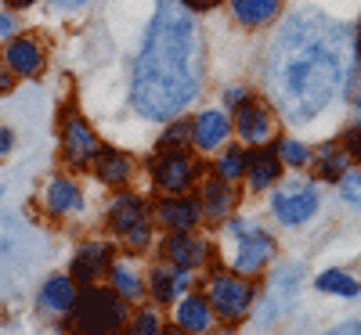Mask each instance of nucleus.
Returning a JSON list of instances; mask_svg holds the SVG:
<instances>
[{
  "label": "nucleus",
  "instance_id": "obj_33",
  "mask_svg": "<svg viewBox=\"0 0 361 335\" xmlns=\"http://www.w3.org/2000/svg\"><path fill=\"white\" fill-rule=\"evenodd\" d=\"M350 98H354V105L361 108V62H357L354 72H350Z\"/></svg>",
  "mask_w": 361,
  "mask_h": 335
},
{
  "label": "nucleus",
  "instance_id": "obj_44",
  "mask_svg": "<svg viewBox=\"0 0 361 335\" xmlns=\"http://www.w3.org/2000/svg\"><path fill=\"white\" fill-rule=\"evenodd\" d=\"M105 335H119V331H105Z\"/></svg>",
  "mask_w": 361,
  "mask_h": 335
},
{
  "label": "nucleus",
  "instance_id": "obj_7",
  "mask_svg": "<svg viewBox=\"0 0 361 335\" xmlns=\"http://www.w3.org/2000/svg\"><path fill=\"white\" fill-rule=\"evenodd\" d=\"M152 170V184L163 191V195H188V188L199 180V163L188 156L185 148H166L159 156L148 163Z\"/></svg>",
  "mask_w": 361,
  "mask_h": 335
},
{
  "label": "nucleus",
  "instance_id": "obj_3",
  "mask_svg": "<svg viewBox=\"0 0 361 335\" xmlns=\"http://www.w3.org/2000/svg\"><path fill=\"white\" fill-rule=\"evenodd\" d=\"M73 314V331L76 335H105V331H119L123 321L130 317L127 310V299L119 296L116 289H98V285H87L76 296V307Z\"/></svg>",
  "mask_w": 361,
  "mask_h": 335
},
{
  "label": "nucleus",
  "instance_id": "obj_34",
  "mask_svg": "<svg viewBox=\"0 0 361 335\" xmlns=\"http://www.w3.org/2000/svg\"><path fill=\"white\" fill-rule=\"evenodd\" d=\"M180 4H185L188 11H209V8H217L221 0H180Z\"/></svg>",
  "mask_w": 361,
  "mask_h": 335
},
{
  "label": "nucleus",
  "instance_id": "obj_12",
  "mask_svg": "<svg viewBox=\"0 0 361 335\" xmlns=\"http://www.w3.org/2000/svg\"><path fill=\"white\" fill-rule=\"evenodd\" d=\"M156 220L166 231H195L202 224V206L192 195H166L156 206Z\"/></svg>",
  "mask_w": 361,
  "mask_h": 335
},
{
  "label": "nucleus",
  "instance_id": "obj_23",
  "mask_svg": "<svg viewBox=\"0 0 361 335\" xmlns=\"http://www.w3.org/2000/svg\"><path fill=\"white\" fill-rule=\"evenodd\" d=\"M8 69L18 76H37L44 69V51L37 40H15L8 47Z\"/></svg>",
  "mask_w": 361,
  "mask_h": 335
},
{
  "label": "nucleus",
  "instance_id": "obj_11",
  "mask_svg": "<svg viewBox=\"0 0 361 335\" xmlns=\"http://www.w3.org/2000/svg\"><path fill=\"white\" fill-rule=\"evenodd\" d=\"M188 289H192V270H180V267H170L159 260L152 267V274H148V292H152L159 307H173Z\"/></svg>",
  "mask_w": 361,
  "mask_h": 335
},
{
  "label": "nucleus",
  "instance_id": "obj_2",
  "mask_svg": "<svg viewBox=\"0 0 361 335\" xmlns=\"http://www.w3.org/2000/svg\"><path fill=\"white\" fill-rule=\"evenodd\" d=\"M206 47L192 11L180 0H159L134 62L130 105L152 123H173L202 90Z\"/></svg>",
  "mask_w": 361,
  "mask_h": 335
},
{
  "label": "nucleus",
  "instance_id": "obj_40",
  "mask_svg": "<svg viewBox=\"0 0 361 335\" xmlns=\"http://www.w3.org/2000/svg\"><path fill=\"white\" fill-rule=\"evenodd\" d=\"M51 4H54V8H80L83 0H51Z\"/></svg>",
  "mask_w": 361,
  "mask_h": 335
},
{
  "label": "nucleus",
  "instance_id": "obj_30",
  "mask_svg": "<svg viewBox=\"0 0 361 335\" xmlns=\"http://www.w3.org/2000/svg\"><path fill=\"white\" fill-rule=\"evenodd\" d=\"M185 141H192V123H185V119H173L170 130L159 137V151H166V148H185Z\"/></svg>",
  "mask_w": 361,
  "mask_h": 335
},
{
  "label": "nucleus",
  "instance_id": "obj_10",
  "mask_svg": "<svg viewBox=\"0 0 361 335\" xmlns=\"http://www.w3.org/2000/svg\"><path fill=\"white\" fill-rule=\"evenodd\" d=\"M62 151H66V163L83 170L98 159V151H102V141L94 137V130H90L80 115H69L66 119V127H62Z\"/></svg>",
  "mask_w": 361,
  "mask_h": 335
},
{
  "label": "nucleus",
  "instance_id": "obj_6",
  "mask_svg": "<svg viewBox=\"0 0 361 335\" xmlns=\"http://www.w3.org/2000/svg\"><path fill=\"white\" fill-rule=\"evenodd\" d=\"M109 231L123 241V249L145 253L152 246V213H148V202L127 191L116 195L109 206Z\"/></svg>",
  "mask_w": 361,
  "mask_h": 335
},
{
  "label": "nucleus",
  "instance_id": "obj_1",
  "mask_svg": "<svg viewBox=\"0 0 361 335\" xmlns=\"http://www.w3.org/2000/svg\"><path fill=\"white\" fill-rule=\"evenodd\" d=\"M354 33L322 11H293L267 51L264 83L289 123H311L336 101L354 72Z\"/></svg>",
  "mask_w": 361,
  "mask_h": 335
},
{
  "label": "nucleus",
  "instance_id": "obj_14",
  "mask_svg": "<svg viewBox=\"0 0 361 335\" xmlns=\"http://www.w3.org/2000/svg\"><path fill=\"white\" fill-rule=\"evenodd\" d=\"M109 267H112V249L105 241H87L73 256V282L76 285H98V278L109 274Z\"/></svg>",
  "mask_w": 361,
  "mask_h": 335
},
{
  "label": "nucleus",
  "instance_id": "obj_32",
  "mask_svg": "<svg viewBox=\"0 0 361 335\" xmlns=\"http://www.w3.org/2000/svg\"><path fill=\"white\" fill-rule=\"evenodd\" d=\"M224 101H228L231 108H243V105L250 101V94H246V87H228V90H224Z\"/></svg>",
  "mask_w": 361,
  "mask_h": 335
},
{
  "label": "nucleus",
  "instance_id": "obj_22",
  "mask_svg": "<svg viewBox=\"0 0 361 335\" xmlns=\"http://www.w3.org/2000/svg\"><path fill=\"white\" fill-rule=\"evenodd\" d=\"M94 166V173H98V180L102 184H109V188H123L127 180H130V159L123 156V151H98V159L90 163Z\"/></svg>",
  "mask_w": 361,
  "mask_h": 335
},
{
  "label": "nucleus",
  "instance_id": "obj_39",
  "mask_svg": "<svg viewBox=\"0 0 361 335\" xmlns=\"http://www.w3.org/2000/svg\"><path fill=\"white\" fill-rule=\"evenodd\" d=\"M11 144H15L11 130H0V156H8V151H11Z\"/></svg>",
  "mask_w": 361,
  "mask_h": 335
},
{
  "label": "nucleus",
  "instance_id": "obj_36",
  "mask_svg": "<svg viewBox=\"0 0 361 335\" xmlns=\"http://www.w3.org/2000/svg\"><path fill=\"white\" fill-rule=\"evenodd\" d=\"M11 87H15V80H11V69H8V65H0V94H8Z\"/></svg>",
  "mask_w": 361,
  "mask_h": 335
},
{
  "label": "nucleus",
  "instance_id": "obj_29",
  "mask_svg": "<svg viewBox=\"0 0 361 335\" xmlns=\"http://www.w3.org/2000/svg\"><path fill=\"white\" fill-rule=\"evenodd\" d=\"M279 159H282L286 166L300 170V166H307V163H311V148H307L304 141L286 137V141H279Z\"/></svg>",
  "mask_w": 361,
  "mask_h": 335
},
{
  "label": "nucleus",
  "instance_id": "obj_8",
  "mask_svg": "<svg viewBox=\"0 0 361 335\" xmlns=\"http://www.w3.org/2000/svg\"><path fill=\"white\" fill-rule=\"evenodd\" d=\"M271 213H275L286 227L307 224L318 213V188L311 180H286V184L271 195Z\"/></svg>",
  "mask_w": 361,
  "mask_h": 335
},
{
  "label": "nucleus",
  "instance_id": "obj_5",
  "mask_svg": "<svg viewBox=\"0 0 361 335\" xmlns=\"http://www.w3.org/2000/svg\"><path fill=\"white\" fill-rule=\"evenodd\" d=\"M209 307H214V317L224 321V324H235L238 317H246L253 299H257V289L250 285V278H243V274L235 270H214L206 274V285H202Z\"/></svg>",
  "mask_w": 361,
  "mask_h": 335
},
{
  "label": "nucleus",
  "instance_id": "obj_17",
  "mask_svg": "<svg viewBox=\"0 0 361 335\" xmlns=\"http://www.w3.org/2000/svg\"><path fill=\"white\" fill-rule=\"evenodd\" d=\"M199 206H202V220H214V224L228 220L231 209H235V188L228 184V180H221V177H209L202 184Z\"/></svg>",
  "mask_w": 361,
  "mask_h": 335
},
{
  "label": "nucleus",
  "instance_id": "obj_19",
  "mask_svg": "<svg viewBox=\"0 0 361 335\" xmlns=\"http://www.w3.org/2000/svg\"><path fill=\"white\" fill-rule=\"evenodd\" d=\"M228 4H231L235 22L246 29H260L267 22H275L282 11V0H228Z\"/></svg>",
  "mask_w": 361,
  "mask_h": 335
},
{
  "label": "nucleus",
  "instance_id": "obj_18",
  "mask_svg": "<svg viewBox=\"0 0 361 335\" xmlns=\"http://www.w3.org/2000/svg\"><path fill=\"white\" fill-rule=\"evenodd\" d=\"M279 177H282L279 148H257V151H250V170H246V180H250V188H253V191H267Z\"/></svg>",
  "mask_w": 361,
  "mask_h": 335
},
{
  "label": "nucleus",
  "instance_id": "obj_13",
  "mask_svg": "<svg viewBox=\"0 0 361 335\" xmlns=\"http://www.w3.org/2000/svg\"><path fill=\"white\" fill-rule=\"evenodd\" d=\"M214 307H209V299L202 292H185L177 303H173V324L185 328L188 335H202L209 331V324H214Z\"/></svg>",
  "mask_w": 361,
  "mask_h": 335
},
{
  "label": "nucleus",
  "instance_id": "obj_27",
  "mask_svg": "<svg viewBox=\"0 0 361 335\" xmlns=\"http://www.w3.org/2000/svg\"><path fill=\"white\" fill-rule=\"evenodd\" d=\"M246 170H250V151L238 148V144H231L224 156L217 159V177L228 180V184H235L238 177H246Z\"/></svg>",
  "mask_w": 361,
  "mask_h": 335
},
{
  "label": "nucleus",
  "instance_id": "obj_37",
  "mask_svg": "<svg viewBox=\"0 0 361 335\" xmlns=\"http://www.w3.org/2000/svg\"><path fill=\"white\" fill-rule=\"evenodd\" d=\"M347 151H350V159H357L361 163V130L350 137V144H347Z\"/></svg>",
  "mask_w": 361,
  "mask_h": 335
},
{
  "label": "nucleus",
  "instance_id": "obj_28",
  "mask_svg": "<svg viewBox=\"0 0 361 335\" xmlns=\"http://www.w3.org/2000/svg\"><path fill=\"white\" fill-rule=\"evenodd\" d=\"M123 335H163V321L152 307H141L137 314L127 317V331Z\"/></svg>",
  "mask_w": 361,
  "mask_h": 335
},
{
  "label": "nucleus",
  "instance_id": "obj_16",
  "mask_svg": "<svg viewBox=\"0 0 361 335\" xmlns=\"http://www.w3.org/2000/svg\"><path fill=\"white\" fill-rule=\"evenodd\" d=\"M235 127L246 144H267L275 137V119H271V112L264 105H253V101H246L235 112Z\"/></svg>",
  "mask_w": 361,
  "mask_h": 335
},
{
  "label": "nucleus",
  "instance_id": "obj_15",
  "mask_svg": "<svg viewBox=\"0 0 361 335\" xmlns=\"http://www.w3.org/2000/svg\"><path fill=\"white\" fill-rule=\"evenodd\" d=\"M231 134V123H228V115L217 112V108H206L192 119V144L202 151V156H209V151H217Z\"/></svg>",
  "mask_w": 361,
  "mask_h": 335
},
{
  "label": "nucleus",
  "instance_id": "obj_42",
  "mask_svg": "<svg viewBox=\"0 0 361 335\" xmlns=\"http://www.w3.org/2000/svg\"><path fill=\"white\" fill-rule=\"evenodd\" d=\"M163 335H188V331H185V328H177V324H173V328H163Z\"/></svg>",
  "mask_w": 361,
  "mask_h": 335
},
{
  "label": "nucleus",
  "instance_id": "obj_43",
  "mask_svg": "<svg viewBox=\"0 0 361 335\" xmlns=\"http://www.w3.org/2000/svg\"><path fill=\"white\" fill-rule=\"evenodd\" d=\"M217 335H235V331H228V328H224V331H217Z\"/></svg>",
  "mask_w": 361,
  "mask_h": 335
},
{
  "label": "nucleus",
  "instance_id": "obj_41",
  "mask_svg": "<svg viewBox=\"0 0 361 335\" xmlns=\"http://www.w3.org/2000/svg\"><path fill=\"white\" fill-rule=\"evenodd\" d=\"M33 0H8V8H29Z\"/></svg>",
  "mask_w": 361,
  "mask_h": 335
},
{
  "label": "nucleus",
  "instance_id": "obj_31",
  "mask_svg": "<svg viewBox=\"0 0 361 335\" xmlns=\"http://www.w3.org/2000/svg\"><path fill=\"white\" fill-rule=\"evenodd\" d=\"M340 191H343V198H347L350 206H357V209H361V173H343Z\"/></svg>",
  "mask_w": 361,
  "mask_h": 335
},
{
  "label": "nucleus",
  "instance_id": "obj_26",
  "mask_svg": "<svg viewBox=\"0 0 361 335\" xmlns=\"http://www.w3.org/2000/svg\"><path fill=\"white\" fill-rule=\"evenodd\" d=\"M314 285H318L322 292H329V296H343V299H354V296L361 292V282L350 278L347 270H322Z\"/></svg>",
  "mask_w": 361,
  "mask_h": 335
},
{
  "label": "nucleus",
  "instance_id": "obj_21",
  "mask_svg": "<svg viewBox=\"0 0 361 335\" xmlns=\"http://www.w3.org/2000/svg\"><path fill=\"white\" fill-rule=\"evenodd\" d=\"M76 296H80V289L73 282V274H58V278H51L40 289V303L47 310H54V314H69L76 307Z\"/></svg>",
  "mask_w": 361,
  "mask_h": 335
},
{
  "label": "nucleus",
  "instance_id": "obj_24",
  "mask_svg": "<svg viewBox=\"0 0 361 335\" xmlns=\"http://www.w3.org/2000/svg\"><path fill=\"white\" fill-rule=\"evenodd\" d=\"M109 278H112V289L123 296L127 303H134V299H141L148 289H145V282H141V274L127 263V260H116L112 267H109Z\"/></svg>",
  "mask_w": 361,
  "mask_h": 335
},
{
  "label": "nucleus",
  "instance_id": "obj_25",
  "mask_svg": "<svg viewBox=\"0 0 361 335\" xmlns=\"http://www.w3.org/2000/svg\"><path fill=\"white\" fill-rule=\"evenodd\" d=\"M318 173L325 180H343V173H350V151L340 144H325L318 151Z\"/></svg>",
  "mask_w": 361,
  "mask_h": 335
},
{
  "label": "nucleus",
  "instance_id": "obj_9",
  "mask_svg": "<svg viewBox=\"0 0 361 335\" xmlns=\"http://www.w3.org/2000/svg\"><path fill=\"white\" fill-rule=\"evenodd\" d=\"M209 241L199 238L195 231H166L163 246H159V260L170 263V267H180V270H199L206 267L209 260Z\"/></svg>",
  "mask_w": 361,
  "mask_h": 335
},
{
  "label": "nucleus",
  "instance_id": "obj_20",
  "mask_svg": "<svg viewBox=\"0 0 361 335\" xmlns=\"http://www.w3.org/2000/svg\"><path fill=\"white\" fill-rule=\"evenodd\" d=\"M47 213L51 217H69V213H76L83 206V195L76 188V180L69 177H54L51 184H47V198H44Z\"/></svg>",
  "mask_w": 361,
  "mask_h": 335
},
{
  "label": "nucleus",
  "instance_id": "obj_38",
  "mask_svg": "<svg viewBox=\"0 0 361 335\" xmlns=\"http://www.w3.org/2000/svg\"><path fill=\"white\" fill-rule=\"evenodd\" d=\"M11 33H15V22H11V15L0 11V37H11Z\"/></svg>",
  "mask_w": 361,
  "mask_h": 335
},
{
  "label": "nucleus",
  "instance_id": "obj_35",
  "mask_svg": "<svg viewBox=\"0 0 361 335\" xmlns=\"http://www.w3.org/2000/svg\"><path fill=\"white\" fill-rule=\"evenodd\" d=\"M325 335H361V321H347V324H340V328H333V331H325Z\"/></svg>",
  "mask_w": 361,
  "mask_h": 335
},
{
  "label": "nucleus",
  "instance_id": "obj_4",
  "mask_svg": "<svg viewBox=\"0 0 361 335\" xmlns=\"http://www.w3.org/2000/svg\"><path fill=\"white\" fill-rule=\"evenodd\" d=\"M224 238H228V270L243 274V278H253V274H260L271 260H275V241H271V234L260 231L257 224L231 217L228 227H224Z\"/></svg>",
  "mask_w": 361,
  "mask_h": 335
}]
</instances>
